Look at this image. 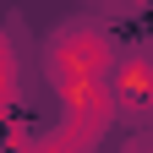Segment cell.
I'll return each mask as SVG.
<instances>
[{
    "label": "cell",
    "instance_id": "cell-2",
    "mask_svg": "<svg viewBox=\"0 0 153 153\" xmlns=\"http://www.w3.org/2000/svg\"><path fill=\"white\" fill-rule=\"evenodd\" d=\"M115 99L126 109H153V55H131L115 66Z\"/></svg>",
    "mask_w": 153,
    "mask_h": 153
},
{
    "label": "cell",
    "instance_id": "cell-1",
    "mask_svg": "<svg viewBox=\"0 0 153 153\" xmlns=\"http://www.w3.org/2000/svg\"><path fill=\"white\" fill-rule=\"evenodd\" d=\"M49 66L60 82H99V66H109V38L99 27H60L49 44Z\"/></svg>",
    "mask_w": 153,
    "mask_h": 153
}]
</instances>
